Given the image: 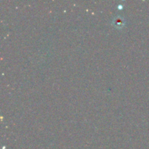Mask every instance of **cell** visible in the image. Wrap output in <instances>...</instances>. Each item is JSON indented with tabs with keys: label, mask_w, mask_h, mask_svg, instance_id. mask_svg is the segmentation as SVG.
<instances>
[{
	"label": "cell",
	"mask_w": 149,
	"mask_h": 149,
	"mask_svg": "<svg viewBox=\"0 0 149 149\" xmlns=\"http://www.w3.org/2000/svg\"><path fill=\"white\" fill-rule=\"evenodd\" d=\"M113 24L116 26V28H120L123 27L124 25H125V20H124V18L122 17H115L114 20L113 21Z\"/></svg>",
	"instance_id": "cell-1"
}]
</instances>
